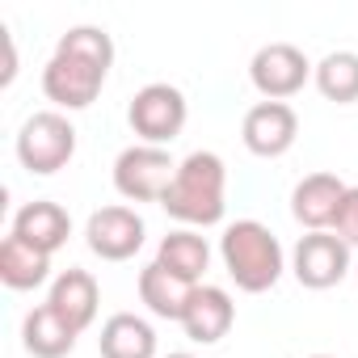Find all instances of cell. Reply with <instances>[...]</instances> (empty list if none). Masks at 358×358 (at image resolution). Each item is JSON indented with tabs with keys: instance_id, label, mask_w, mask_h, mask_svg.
<instances>
[{
	"instance_id": "obj_5",
	"label": "cell",
	"mask_w": 358,
	"mask_h": 358,
	"mask_svg": "<svg viewBox=\"0 0 358 358\" xmlns=\"http://www.w3.org/2000/svg\"><path fill=\"white\" fill-rule=\"evenodd\" d=\"M177 177V164L164 148L152 143H135L127 152H118L114 160V190L131 203H160Z\"/></svg>"
},
{
	"instance_id": "obj_14",
	"label": "cell",
	"mask_w": 358,
	"mask_h": 358,
	"mask_svg": "<svg viewBox=\"0 0 358 358\" xmlns=\"http://www.w3.org/2000/svg\"><path fill=\"white\" fill-rule=\"evenodd\" d=\"M13 236L30 241V245L43 249V253H55V249L68 245V236H72V220H68V211H64L59 203L38 199V203H26V207L13 215Z\"/></svg>"
},
{
	"instance_id": "obj_1",
	"label": "cell",
	"mask_w": 358,
	"mask_h": 358,
	"mask_svg": "<svg viewBox=\"0 0 358 358\" xmlns=\"http://www.w3.org/2000/svg\"><path fill=\"white\" fill-rule=\"evenodd\" d=\"M114 64V43L101 26H72L43 68V93L64 110H85L97 101Z\"/></svg>"
},
{
	"instance_id": "obj_22",
	"label": "cell",
	"mask_w": 358,
	"mask_h": 358,
	"mask_svg": "<svg viewBox=\"0 0 358 358\" xmlns=\"http://www.w3.org/2000/svg\"><path fill=\"white\" fill-rule=\"evenodd\" d=\"M169 358H194V354H169Z\"/></svg>"
},
{
	"instance_id": "obj_18",
	"label": "cell",
	"mask_w": 358,
	"mask_h": 358,
	"mask_svg": "<svg viewBox=\"0 0 358 358\" xmlns=\"http://www.w3.org/2000/svg\"><path fill=\"white\" fill-rule=\"evenodd\" d=\"M47 274H51V253L34 249L30 241L9 232L5 245H0V282L13 291H34L47 282Z\"/></svg>"
},
{
	"instance_id": "obj_13",
	"label": "cell",
	"mask_w": 358,
	"mask_h": 358,
	"mask_svg": "<svg viewBox=\"0 0 358 358\" xmlns=\"http://www.w3.org/2000/svg\"><path fill=\"white\" fill-rule=\"evenodd\" d=\"M76 333H85L93 320H97V303H101V291H97V278L89 270H64L55 282H51V299H47Z\"/></svg>"
},
{
	"instance_id": "obj_16",
	"label": "cell",
	"mask_w": 358,
	"mask_h": 358,
	"mask_svg": "<svg viewBox=\"0 0 358 358\" xmlns=\"http://www.w3.org/2000/svg\"><path fill=\"white\" fill-rule=\"evenodd\" d=\"M101 358H156V329L135 312H114L101 324Z\"/></svg>"
},
{
	"instance_id": "obj_4",
	"label": "cell",
	"mask_w": 358,
	"mask_h": 358,
	"mask_svg": "<svg viewBox=\"0 0 358 358\" xmlns=\"http://www.w3.org/2000/svg\"><path fill=\"white\" fill-rule=\"evenodd\" d=\"M76 156V127L59 114V110H43V114H30L22 135H17V160L38 173V177H51L59 173L68 160Z\"/></svg>"
},
{
	"instance_id": "obj_19",
	"label": "cell",
	"mask_w": 358,
	"mask_h": 358,
	"mask_svg": "<svg viewBox=\"0 0 358 358\" xmlns=\"http://www.w3.org/2000/svg\"><path fill=\"white\" fill-rule=\"evenodd\" d=\"M156 262L169 270V274H177V278H186V282H194L199 287V278H203V270H207V262H211V249H207V241L199 236V232H169L164 241H160V249H156Z\"/></svg>"
},
{
	"instance_id": "obj_15",
	"label": "cell",
	"mask_w": 358,
	"mask_h": 358,
	"mask_svg": "<svg viewBox=\"0 0 358 358\" xmlns=\"http://www.w3.org/2000/svg\"><path fill=\"white\" fill-rule=\"evenodd\" d=\"M76 329L51 308V303H38L30 316H26V324H22V341H26V350L34 354V358H68L72 350H76Z\"/></svg>"
},
{
	"instance_id": "obj_23",
	"label": "cell",
	"mask_w": 358,
	"mask_h": 358,
	"mask_svg": "<svg viewBox=\"0 0 358 358\" xmlns=\"http://www.w3.org/2000/svg\"><path fill=\"white\" fill-rule=\"evenodd\" d=\"M312 358H329V354H312Z\"/></svg>"
},
{
	"instance_id": "obj_9",
	"label": "cell",
	"mask_w": 358,
	"mask_h": 358,
	"mask_svg": "<svg viewBox=\"0 0 358 358\" xmlns=\"http://www.w3.org/2000/svg\"><path fill=\"white\" fill-rule=\"evenodd\" d=\"M85 241L101 262H127L143 249V220L131 207H101L89 215Z\"/></svg>"
},
{
	"instance_id": "obj_21",
	"label": "cell",
	"mask_w": 358,
	"mask_h": 358,
	"mask_svg": "<svg viewBox=\"0 0 358 358\" xmlns=\"http://www.w3.org/2000/svg\"><path fill=\"white\" fill-rule=\"evenodd\" d=\"M333 236H341L350 249H358V186L345 190V199L337 207V220H333Z\"/></svg>"
},
{
	"instance_id": "obj_10",
	"label": "cell",
	"mask_w": 358,
	"mask_h": 358,
	"mask_svg": "<svg viewBox=\"0 0 358 358\" xmlns=\"http://www.w3.org/2000/svg\"><path fill=\"white\" fill-rule=\"evenodd\" d=\"M295 135H299V118H295V110L287 101H257L245 114V127H241L245 148L253 156H266V160L291 152Z\"/></svg>"
},
{
	"instance_id": "obj_12",
	"label": "cell",
	"mask_w": 358,
	"mask_h": 358,
	"mask_svg": "<svg viewBox=\"0 0 358 358\" xmlns=\"http://www.w3.org/2000/svg\"><path fill=\"white\" fill-rule=\"evenodd\" d=\"M345 190H350V186L341 182L337 173H308L303 182L295 186V194H291V215H295L303 228L324 232V228H333Z\"/></svg>"
},
{
	"instance_id": "obj_24",
	"label": "cell",
	"mask_w": 358,
	"mask_h": 358,
	"mask_svg": "<svg viewBox=\"0 0 358 358\" xmlns=\"http://www.w3.org/2000/svg\"><path fill=\"white\" fill-rule=\"evenodd\" d=\"M354 274H358V266H354Z\"/></svg>"
},
{
	"instance_id": "obj_2",
	"label": "cell",
	"mask_w": 358,
	"mask_h": 358,
	"mask_svg": "<svg viewBox=\"0 0 358 358\" xmlns=\"http://www.w3.org/2000/svg\"><path fill=\"white\" fill-rule=\"evenodd\" d=\"M228 169L215 152H190L182 164H177V177L169 194L160 199V207L177 220V224H190V228H211L224 220L228 203Z\"/></svg>"
},
{
	"instance_id": "obj_8",
	"label": "cell",
	"mask_w": 358,
	"mask_h": 358,
	"mask_svg": "<svg viewBox=\"0 0 358 358\" xmlns=\"http://www.w3.org/2000/svg\"><path fill=\"white\" fill-rule=\"evenodd\" d=\"M291 270L308 291H329L350 274V245L333 232H308L295 245Z\"/></svg>"
},
{
	"instance_id": "obj_3",
	"label": "cell",
	"mask_w": 358,
	"mask_h": 358,
	"mask_svg": "<svg viewBox=\"0 0 358 358\" xmlns=\"http://www.w3.org/2000/svg\"><path fill=\"white\" fill-rule=\"evenodd\" d=\"M220 257H224V270L232 274V282L249 295H262L282 278V245L257 220H236L220 236Z\"/></svg>"
},
{
	"instance_id": "obj_20",
	"label": "cell",
	"mask_w": 358,
	"mask_h": 358,
	"mask_svg": "<svg viewBox=\"0 0 358 358\" xmlns=\"http://www.w3.org/2000/svg\"><path fill=\"white\" fill-rule=\"evenodd\" d=\"M316 89L337 101V106H350L358 101V55L354 51H333L316 64Z\"/></svg>"
},
{
	"instance_id": "obj_17",
	"label": "cell",
	"mask_w": 358,
	"mask_h": 358,
	"mask_svg": "<svg viewBox=\"0 0 358 358\" xmlns=\"http://www.w3.org/2000/svg\"><path fill=\"white\" fill-rule=\"evenodd\" d=\"M190 295H194V282L169 274L160 262H152V266H143V270H139V299H143V303H148V312H152V316H160V320H182V312H186Z\"/></svg>"
},
{
	"instance_id": "obj_7",
	"label": "cell",
	"mask_w": 358,
	"mask_h": 358,
	"mask_svg": "<svg viewBox=\"0 0 358 358\" xmlns=\"http://www.w3.org/2000/svg\"><path fill=\"white\" fill-rule=\"evenodd\" d=\"M249 76H253V89H257L266 101H287V97H295V93L308 85L312 64H308V55H303L299 47H291V43H270V47H262V51L253 55Z\"/></svg>"
},
{
	"instance_id": "obj_6",
	"label": "cell",
	"mask_w": 358,
	"mask_h": 358,
	"mask_svg": "<svg viewBox=\"0 0 358 358\" xmlns=\"http://www.w3.org/2000/svg\"><path fill=\"white\" fill-rule=\"evenodd\" d=\"M186 114H190V106H186L182 89H173V85H164V80L143 85V89L131 97V110H127L131 131H135L143 143H152V148H164V143H173L177 135H182Z\"/></svg>"
},
{
	"instance_id": "obj_11",
	"label": "cell",
	"mask_w": 358,
	"mask_h": 358,
	"mask_svg": "<svg viewBox=\"0 0 358 358\" xmlns=\"http://www.w3.org/2000/svg\"><path fill=\"white\" fill-rule=\"evenodd\" d=\"M232 320H236V303H232V295L224 287H194V295H190V303L182 312V329L199 345L224 341Z\"/></svg>"
}]
</instances>
